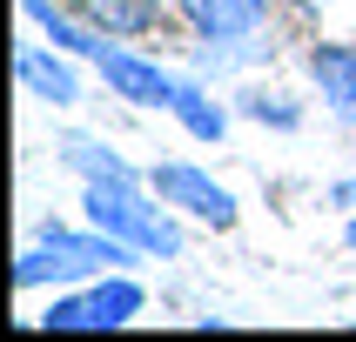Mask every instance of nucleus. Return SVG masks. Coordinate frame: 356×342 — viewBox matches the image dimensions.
Masks as SVG:
<instances>
[{
	"label": "nucleus",
	"mask_w": 356,
	"mask_h": 342,
	"mask_svg": "<svg viewBox=\"0 0 356 342\" xmlns=\"http://www.w3.org/2000/svg\"><path fill=\"white\" fill-rule=\"evenodd\" d=\"M135 255L121 235L95 228L88 221V235L81 228H40L34 248H20L14 262V282L20 289H40V282H67V275H95V268H121V262Z\"/></svg>",
	"instance_id": "f257e3e1"
},
{
	"label": "nucleus",
	"mask_w": 356,
	"mask_h": 342,
	"mask_svg": "<svg viewBox=\"0 0 356 342\" xmlns=\"http://www.w3.org/2000/svg\"><path fill=\"white\" fill-rule=\"evenodd\" d=\"M81 208H88L95 228L121 235L128 248H141V255H181V228L161 215L148 195H135V181H88V188H81Z\"/></svg>",
	"instance_id": "f03ea898"
},
{
	"label": "nucleus",
	"mask_w": 356,
	"mask_h": 342,
	"mask_svg": "<svg viewBox=\"0 0 356 342\" xmlns=\"http://www.w3.org/2000/svg\"><path fill=\"white\" fill-rule=\"evenodd\" d=\"M141 282L115 275V282H101V289H88V296H60L47 316H40V329H121V322L141 309Z\"/></svg>",
	"instance_id": "7ed1b4c3"
},
{
	"label": "nucleus",
	"mask_w": 356,
	"mask_h": 342,
	"mask_svg": "<svg viewBox=\"0 0 356 342\" xmlns=\"http://www.w3.org/2000/svg\"><path fill=\"white\" fill-rule=\"evenodd\" d=\"M155 195L168 201V208H181V215L209 221V228H236V195H229L216 175L188 168V161H168V168H155Z\"/></svg>",
	"instance_id": "20e7f679"
},
{
	"label": "nucleus",
	"mask_w": 356,
	"mask_h": 342,
	"mask_svg": "<svg viewBox=\"0 0 356 342\" xmlns=\"http://www.w3.org/2000/svg\"><path fill=\"white\" fill-rule=\"evenodd\" d=\"M101 80H108L121 101H135V108H175V94H181L175 74H161L155 60L128 54V47H108V54H101Z\"/></svg>",
	"instance_id": "39448f33"
},
{
	"label": "nucleus",
	"mask_w": 356,
	"mask_h": 342,
	"mask_svg": "<svg viewBox=\"0 0 356 342\" xmlns=\"http://www.w3.org/2000/svg\"><path fill=\"white\" fill-rule=\"evenodd\" d=\"M175 7L202 40H249L262 27V7L269 0H175Z\"/></svg>",
	"instance_id": "423d86ee"
},
{
	"label": "nucleus",
	"mask_w": 356,
	"mask_h": 342,
	"mask_svg": "<svg viewBox=\"0 0 356 342\" xmlns=\"http://www.w3.org/2000/svg\"><path fill=\"white\" fill-rule=\"evenodd\" d=\"M309 80L323 87L330 114L356 128V47H343V40H323L316 54H309Z\"/></svg>",
	"instance_id": "0eeeda50"
},
{
	"label": "nucleus",
	"mask_w": 356,
	"mask_h": 342,
	"mask_svg": "<svg viewBox=\"0 0 356 342\" xmlns=\"http://www.w3.org/2000/svg\"><path fill=\"white\" fill-rule=\"evenodd\" d=\"M14 74H20V87H27L34 101H47V108H74V101H81L74 67L54 60L47 47H20V54H14Z\"/></svg>",
	"instance_id": "6e6552de"
},
{
	"label": "nucleus",
	"mask_w": 356,
	"mask_h": 342,
	"mask_svg": "<svg viewBox=\"0 0 356 342\" xmlns=\"http://www.w3.org/2000/svg\"><path fill=\"white\" fill-rule=\"evenodd\" d=\"M81 14L95 20L101 34H155L161 27V0H81Z\"/></svg>",
	"instance_id": "1a4fd4ad"
},
{
	"label": "nucleus",
	"mask_w": 356,
	"mask_h": 342,
	"mask_svg": "<svg viewBox=\"0 0 356 342\" xmlns=\"http://www.w3.org/2000/svg\"><path fill=\"white\" fill-rule=\"evenodd\" d=\"M20 7H27V20H40V27H47V40H54V47H67V54H108V34H101L95 20H88V27H74V20L67 14H54V7H47V0H20Z\"/></svg>",
	"instance_id": "9d476101"
},
{
	"label": "nucleus",
	"mask_w": 356,
	"mask_h": 342,
	"mask_svg": "<svg viewBox=\"0 0 356 342\" xmlns=\"http://www.w3.org/2000/svg\"><path fill=\"white\" fill-rule=\"evenodd\" d=\"M60 155L74 161V168H81V175H88V181H135V175H128V161H121L115 148H108V141L67 135V141H60Z\"/></svg>",
	"instance_id": "9b49d317"
},
{
	"label": "nucleus",
	"mask_w": 356,
	"mask_h": 342,
	"mask_svg": "<svg viewBox=\"0 0 356 342\" xmlns=\"http://www.w3.org/2000/svg\"><path fill=\"white\" fill-rule=\"evenodd\" d=\"M175 121H181L195 141H222V128H229V114H222L202 87H188V80H181V94H175Z\"/></svg>",
	"instance_id": "f8f14e48"
},
{
	"label": "nucleus",
	"mask_w": 356,
	"mask_h": 342,
	"mask_svg": "<svg viewBox=\"0 0 356 342\" xmlns=\"http://www.w3.org/2000/svg\"><path fill=\"white\" fill-rule=\"evenodd\" d=\"M242 108H249V114H256V121H276V128H296V108H289V101H282V94H249V101H242Z\"/></svg>",
	"instance_id": "ddd939ff"
},
{
	"label": "nucleus",
	"mask_w": 356,
	"mask_h": 342,
	"mask_svg": "<svg viewBox=\"0 0 356 342\" xmlns=\"http://www.w3.org/2000/svg\"><path fill=\"white\" fill-rule=\"evenodd\" d=\"M330 201H337V208H356V175H343L337 188H330Z\"/></svg>",
	"instance_id": "4468645a"
},
{
	"label": "nucleus",
	"mask_w": 356,
	"mask_h": 342,
	"mask_svg": "<svg viewBox=\"0 0 356 342\" xmlns=\"http://www.w3.org/2000/svg\"><path fill=\"white\" fill-rule=\"evenodd\" d=\"M350 248H356V221H350Z\"/></svg>",
	"instance_id": "2eb2a0df"
},
{
	"label": "nucleus",
	"mask_w": 356,
	"mask_h": 342,
	"mask_svg": "<svg viewBox=\"0 0 356 342\" xmlns=\"http://www.w3.org/2000/svg\"><path fill=\"white\" fill-rule=\"evenodd\" d=\"M302 7H316V0H302Z\"/></svg>",
	"instance_id": "dca6fc26"
}]
</instances>
